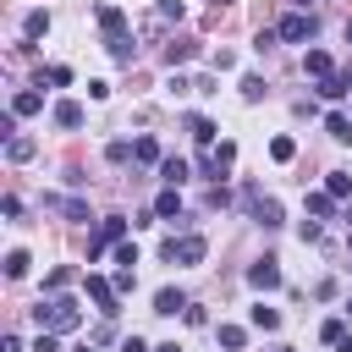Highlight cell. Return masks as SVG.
Here are the masks:
<instances>
[{"mask_svg": "<svg viewBox=\"0 0 352 352\" xmlns=\"http://www.w3.org/2000/svg\"><path fill=\"white\" fill-rule=\"evenodd\" d=\"M324 132H330L336 143H352V116H341V110H330V116H324Z\"/></svg>", "mask_w": 352, "mask_h": 352, "instance_id": "13", "label": "cell"}, {"mask_svg": "<svg viewBox=\"0 0 352 352\" xmlns=\"http://www.w3.org/2000/svg\"><path fill=\"white\" fill-rule=\"evenodd\" d=\"M165 258L170 264H198L204 258V236H170L165 242Z\"/></svg>", "mask_w": 352, "mask_h": 352, "instance_id": "3", "label": "cell"}, {"mask_svg": "<svg viewBox=\"0 0 352 352\" xmlns=\"http://www.w3.org/2000/svg\"><path fill=\"white\" fill-rule=\"evenodd\" d=\"M302 72H314V77L324 82V77H330V55H324V50H308V55H302Z\"/></svg>", "mask_w": 352, "mask_h": 352, "instance_id": "15", "label": "cell"}, {"mask_svg": "<svg viewBox=\"0 0 352 352\" xmlns=\"http://www.w3.org/2000/svg\"><path fill=\"white\" fill-rule=\"evenodd\" d=\"M187 132H192V138H198L204 148L214 143V121H209V116H187Z\"/></svg>", "mask_w": 352, "mask_h": 352, "instance_id": "17", "label": "cell"}, {"mask_svg": "<svg viewBox=\"0 0 352 352\" xmlns=\"http://www.w3.org/2000/svg\"><path fill=\"white\" fill-rule=\"evenodd\" d=\"M33 110H44V99H38L33 88H22V94L11 99V116H33Z\"/></svg>", "mask_w": 352, "mask_h": 352, "instance_id": "16", "label": "cell"}, {"mask_svg": "<svg viewBox=\"0 0 352 352\" xmlns=\"http://www.w3.org/2000/svg\"><path fill=\"white\" fill-rule=\"evenodd\" d=\"M154 314H187V297L176 286H165V292H154Z\"/></svg>", "mask_w": 352, "mask_h": 352, "instance_id": "9", "label": "cell"}, {"mask_svg": "<svg viewBox=\"0 0 352 352\" xmlns=\"http://www.w3.org/2000/svg\"><path fill=\"white\" fill-rule=\"evenodd\" d=\"M44 77H50V82H55V88H66V82H72V66H50V72H44Z\"/></svg>", "mask_w": 352, "mask_h": 352, "instance_id": "33", "label": "cell"}, {"mask_svg": "<svg viewBox=\"0 0 352 352\" xmlns=\"http://www.w3.org/2000/svg\"><path fill=\"white\" fill-rule=\"evenodd\" d=\"M160 176H165L170 187H182V182H187V160H176V154H170V160H160Z\"/></svg>", "mask_w": 352, "mask_h": 352, "instance_id": "18", "label": "cell"}, {"mask_svg": "<svg viewBox=\"0 0 352 352\" xmlns=\"http://www.w3.org/2000/svg\"><path fill=\"white\" fill-rule=\"evenodd\" d=\"M341 94H346V77H336V72H330V77L319 82V99H341Z\"/></svg>", "mask_w": 352, "mask_h": 352, "instance_id": "25", "label": "cell"}, {"mask_svg": "<svg viewBox=\"0 0 352 352\" xmlns=\"http://www.w3.org/2000/svg\"><path fill=\"white\" fill-rule=\"evenodd\" d=\"M346 226H352V209H346Z\"/></svg>", "mask_w": 352, "mask_h": 352, "instance_id": "41", "label": "cell"}, {"mask_svg": "<svg viewBox=\"0 0 352 352\" xmlns=\"http://www.w3.org/2000/svg\"><path fill=\"white\" fill-rule=\"evenodd\" d=\"M314 16H302V11H292V16H280V28H275V38H286V44H302V38H314Z\"/></svg>", "mask_w": 352, "mask_h": 352, "instance_id": "2", "label": "cell"}, {"mask_svg": "<svg viewBox=\"0 0 352 352\" xmlns=\"http://www.w3.org/2000/svg\"><path fill=\"white\" fill-rule=\"evenodd\" d=\"M116 264L132 270V264H138V242H116Z\"/></svg>", "mask_w": 352, "mask_h": 352, "instance_id": "29", "label": "cell"}, {"mask_svg": "<svg viewBox=\"0 0 352 352\" xmlns=\"http://www.w3.org/2000/svg\"><path fill=\"white\" fill-rule=\"evenodd\" d=\"M248 319H253L258 330H280V314H275V308H264V302H258V308H253Z\"/></svg>", "mask_w": 352, "mask_h": 352, "instance_id": "23", "label": "cell"}, {"mask_svg": "<svg viewBox=\"0 0 352 352\" xmlns=\"http://www.w3.org/2000/svg\"><path fill=\"white\" fill-rule=\"evenodd\" d=\"M55 126H66V132L82 126V104H77V99H60V104H55Z\"/></svg>", "mask_w": 352, "mask_h": 352, "instance_id": "10", "label": "cell"}, {"mask_svg": "<svg viewBox=\"0 0 352 352\" xmlns=\"http://www.w3.org/2000/svg\"><path fill=\"white\" fill-rule=\"evenodd\" d=\"M346 314H352V302H346Z\"/></svg>", "mask_w": 352, "mask_h": 352, "instance_id": "42", "label": "cell"}, {"mask_svg": "<svg viewBox=\"0 0 352 352\" xmlns=\"http://www.w3.org/2000/svg\"><path fill=\"white\" fill-rule=\"evenodd\" d=\"M264 94V77H242V99H258Z\"/></svg>", "mask_w": 352, "mask_h": 352, "instance_id": "34", "label": "cell"}, {"mask_svg": "<svg viewBox=\"0 0 352 352\" xmlns=\"http://www.w3.org/2000/svg\"><path fill=\"white\" fill-rule=\"evenodd\" d=\"M187 55H192V44H187V38H170V44H165V60H170V66H182Z\"/></svg>", "mask_w": 352, "mask_h": 352, "instance_id": "24", "label": "cell"}, {"mask_svg": "<svg viewBox=\"0 0 352 352\" xmlns=\"http://www.w3.org/2000/svg\"><path fill=\"white\" fill-rule=\"evenodd\" d=\"M33 352H55V336H50V330H44V336H38V341H33Z\"/></svg>", "mask_w": 352, "mask_h": 352, "instance_id": "35", "label": "cell"}, {"mask_svg": "<svg viewBox=\"0 0 352 352\" xmlns=\"http://www.w3.org/2000/svg\"><path fill=\"white\" fill-rule=\"evenodd\" d=\"M154 214H160V220H182V192H176V187H165V192L154 198Z\"/></svg>", "mask_w": 352, "mask_h": 352, "instance_id": "8", "label": "cell"}, {"mask_svg": "<svg viewBox=\"0 0 352 352\" xmlns=\"http://www.w3.org/2000/svg\"><path fill=\"white\" fill-rule=\"evenodd\" d=\"M44 209H60L66 220H88V204L82 198H44Z\"/></svg>", "mask_w": 352, "mask_h": 352, "instance_id": "11", "label": "cell"}, {"mask_svg": "<svg viewBox=\"0 0 352 352\" xmlns=\"http://www.w3.org/2000/svg\"><path fill=\"white\" fill-rule=\"evenodd\" d=\"M22 33H28V38H44V33H50V11H28V16H22Z\"/></svg>", "mask_w": 352, "mask_h": 352, "instance_id": "14", "label": "cell"}, {"mask_svg": "<svg viewBox=\"0 0 352 352\" xmlns=\"http://www.w3.org/2000/svg\"><path fill=\"white\" fill-rule=\"evenodd\" d=\"M88 297L99 302V314H104V319H116V314H121V308H116V297H121V292H116V280H104V275H88Z\"/></svg>", "mask_w": 352, "mask_h": 352, "instance_id": "4", "label": "cell"}, {"mask_svg": "<svg viewBox=\"0 0 352 352\" xmlns=\"http://www.w3.org/2000/svg\"><path fill=\"white\" fill-rule=\"evenodd\" d=\"M319 336H324L330 346H341V341H346V319H324V330H319Z\"/></svg>", "mask_w": 352, "mask_h": 352, "instance_id": "28", "label": "cell"}, {"mask_svg": "<svg viewBox=\"0 0 352 352\" xmlns=\"http://www.w3.org/2000/svg\"><path fill=\"white\" fill-rule=\"evenodd\" d=\"M6 154H11L16 165H22V160H33V138H22V132H16V138L6 143Z\"/></svg>", "mask_w": 352, "mask_h": 352, "instance_id": "22", "label": "cell"}, {"mask_svg": "<svg viewBox=\"0 0 352 352\" xmlns=\"http://www.w3.org/2000/svg\"><path fill=\"white\" fill-rule=\"evenodd\" d=\"M270 154H275V160H280V165H286V160H292V154H297V143H292V138H275V143H270Z\"/></svg>", "mask_w": 352, "mask_h": 352, "instance_id": "31", "label": "cell"}, {"mask_svg": "<svg viewBox=\"0 0 352 352\" xmlns=\"http://www.w3.org/2000/svg\"><path fill=\"white\" fill-rule=\"evenodd\" d=\"M346 44H352V22H346Z\"/></svg>", "mask_w": 352, "mask_h": 352, "instance_id": "39", "label": "cell"}, {"mask_svg": "<svg viewBox=\"0 0 352 352\" xmlns=\"http://www.w3.org/2000/svg\"><path fill=\"white\" fill-rule=\"evenodd\" d=\"M121 352H148V346H143L138 336H126V341H121Z\"/></svg>", "mask_w": 352, "mask_h": 352, "instance_id": "36", "label": "cell"}, {"mask_svg": "<svg viewBox=\"0 0 352 352\" xmlns=\"http://www.w3.org/2000/svg\"><path fill=\"white\" fill-rule=\"evenodd\" d=\"M248 280H253L258 292H275V286H280V264H275V258H258V264L248 270Z\"/></svg>", "mask_w": 352, "mask_h": 352, "instance_id": "6", "label": "cell"}, {"mask_svg": "<svg viewBox=\"0 0 352 352\" xmlns=\"http://www.w3.org/2000/svg\"><path fill=\"white\" fill-rule=\"evenodd\" d=\"M0 352H22V341H16V336H6V341H0Z\"/></svg>", "mask_w": 352, "mask_h": 352, "instance_id": "37", "label": "cell"}, {"mask_svg": "<svg viewBox=\"0 0 352 352\" xmlns=\"http://www.w3.org/2000/svg\"><path fill=\"white\" fill-rule=\"evenodd\" d=\"M6 275H11V280H22V275H28V253H22V248H16V253H6Z\"/></svg>", "mask_w": 352, "mask_h": 352, "instance_id": "27", "label": "cell"}, {"mask_svg": "<svg viewBox=\"0 0 352 352\" xmlns=\"http://www.w3.org/2000/svg\"><path fill=\"white\" fill-rule=\"evenodd\" d=\"M33 319H38L50 336H66V330H77V324H82V308H77L72 297H50V302H38V308H33Z\"/></svg>", "mask_w": 352, "mask_h": 352, "instance_id": "1", "label": "cell"}, {"mask_svg": "<svg viewBox=\"0 0 352 352\" xmlns=\"http://www.w3.org/2000/svg\"><path fill=\"white\" fill-rule=\"evenodd\" d=\"M253 220H258L264 231H275V226H280V204H275V198H258V204H253Z\"/></svg>", "mask_w": 352, "mask_h": 352, "instance_id": "12", "label": "cell"}, {"mask_svg": "<svg viewBox=\"0 0 352 352\" xmlns=\"http://www.w3.org/2000/svg\"><path fill=\"white\" fill-rule=\"evenodd\" d=\"M72 280H77V270H72V264H60V270H50V275H44V292H66Z\"/></svg>", "mask_w": 352, "mask_h": 352, "instance_id": "19", "label": "cell"}, {"mask_svg": "<svg viewBox=\"0 0 352 352\" xmlns=\"http://www.w3.org/2000/svg\"><path fill=\"white\" fill-rule=\"evenodd\" d=\"M132 154H138L143 165H154V160H160V143H154V138H138V143H132Z\"/></svg>", "mask_w": 352, "mask_h": 352, "instance_id": "26", "label": "cell"}, {"mask_svg": "<svg viewBox=\"0 0 352 352\" xmlns=\"http://www.w3.org/2000/svg\"><path fill=\"white\" fill-rule=\"evenodd\" d=\"M242 341H248V336H242V324H220V346H231V352H236Z\"/></svg>", "mask_w": 352, "mask_h": 352, "instance_id": "30", "label": "cell"}, {"mask_svg": "<svg viewBox=\"0 0 352 352\" xmlns=\"http://www.w3.org/2000/svg\"><path fill=\"white\" fill-rule=\"evenodd\" d=\"M99 28H104V44L121 38V33H126V11H121V6H99Z\"/></svg>", "mask_w": 352, "mask_h": 352, "instance_id": "7", "label": "cell"}, {"mask_svg": "<svg viewBox=\"0 0 352 352\" xmlns=\"http://www.w3.org/2000/svg\"><path fill=\"white\" fill-rule=\"evenodd\" d=\"M324 192H330V198H352V176H346V170H330Z\"/></svg>", "mask_w": 352, "mask_h": 352, "instance_id": "20", "label": "cell"}, {"mask_svg": "<svg viewBox=\"0 0 352 352\" xmlns=\"http://www.w3.org/2000/svg\"><path fill=\"white\" fill-rule=\"evenodd\" d=\"M308 214L330 220V214H336V198H330V192H308Z\"/></svg>", "mask_w": 352, "mask_h": 352, "instance_id": "21", "label": "cell"}, {"mask_svg": "<svg viewBox=\"0 0 352 352\" xmlns=\"http://www.w3.org/2000/svg\"><path fill=\"white\" fill-rule=\"evenodd\" d=\"M336 352H352V336H346V341H341V346H336Z\"/></svg>", "mask_w": 352, "mask_h": 352, "instance_id": "38", "label": "cell"}, {"mask_svg": "<svg viewBox=\"0 0 352 352\" xmlns=\"http://www.w3.org/2000/svg\"><path fill=\"white\" fill-rule=\"evenodd\" d=\"M121 236H126V220H121V214H110V220L99 226V236H88V258H99V253H104L110 242H121Z\"/></svg>", "mask_w": 352, "mask_h": 352, "instance_id": "5", "label": "cell"}, {"mask_svg": "<svg viewBox=\"0 0 352 352\" xmlns=\"http://www.w3.org/2000/svg\"><path fill=\"white\" fill-rule=\"evenodd\" d=\"M77 352H94V346H77Z\"/></svg>", "mask_w": 352, "mask_h": 352, "instance_id": "40", "label": "cell"}, {"mask_svg": "<svg viewBox=\"0 0 352 352\" xmlns=\"http://www.w3.org/2000/svg\"><path fill=\"white\" fill-rule=\"evenodd\" d=\"M154 16H160V22H170V16L182 22V0H160V11H154Z\"/></svg>", "mask_w": 352, "mask_h": 352, "instance_id": "32", "label": "cell"}]
</instances>
